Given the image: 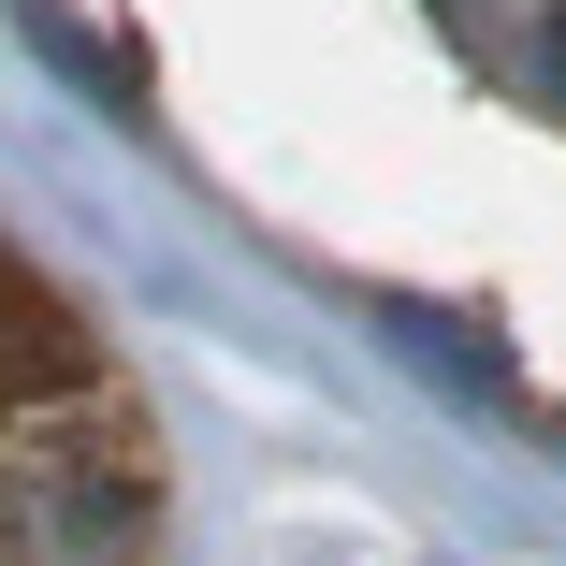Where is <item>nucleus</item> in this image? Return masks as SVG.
Returning <instances> with one entry per match:
<instances>
[{"label": "nucleus", "mask_w": 566, "mask_h": 566, "mask_svg": "<svg viewBox=\"0 0 566 566\" xmlns=\"http://www.w3.org/2000/svg\"><path fill=\"white\" fill-rule=\"evenodd\" d=\"M160 465L102 334L0 233V566H146Z\"/></svg>", "instance_id": "1"}]
</instances>
